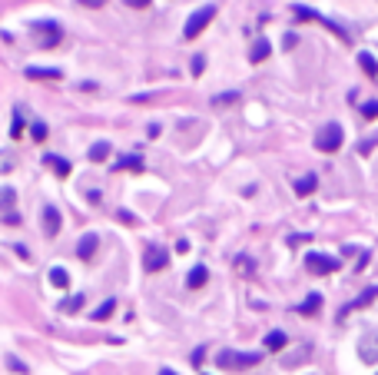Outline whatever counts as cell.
Masks as SVG:
<instances>
[{"label":"cell","mask_w":378,"mask_h":375,"mask_svg":"<svg viewBox=\"0 0 378 375\" xmlns=\"http://www.w3.org/2000/svg\"><path fill=\"white\" fill-rule=\"evenodd\" d=\"M292 10H295V17H302V20H315V24H322V27H329V30H332V33H335V37H342V40H348V33H345V27H339V24H335V20H329V17H322V14H315V10H312V7H302V4H299V7H292Z\"/></svg>","instance_id":"4"},{"label":"cell","mask_w":378,"mask_h":375,"mask_svg":"<svg viewBox=\"0 0 378 375\" xmlns=\"http://www.w3.org/2000/svg\"><path fill=\"white\" fill-rule=\"evenodd\" d=\"M30 136H33V140H37V143H43V140H47V123H33V127H30Z\"/></svg>","instance_id":"26"},{"label":"cell","mask_w":378,"mask_h":375,"mask_svg":"<svg viewBox=\"0 0 378 375\" xmlns=\"http://www.w3.org/2000/svg\"><path fill=\"white\" fill-rule=\"evenodd\" d=\"M305 269L315 272V276H329V272L339 269V259H332V256H322V253H308L305 256Z\"/></svg>","instance_id":"5"},{"label":"cell","mask_w":378,"mask_h":375,"mask_svg":"<svg viewBox=\"0 0 378 375\" xmlns=\"http://www.w3.org/2000/svg\"><path fill=\"white\" fill-rule=\"evenodd\" d=\"M80 7H103V4H106V0H77Z\"/></svg>","instance_id":"33"},{"label":"cell","mask_w":378,"mask_h":375,"mask_svg":"<svg viewBox=\"0 0 378 375\" xmlns=\"http://www.w3.org/2000/svg\"><path fill=\"white\" fill-rule=\"evenodd\" d=\"M285 342H289V339H285V332H279V329H276V332H269V335H266V349H269V352H279V349H285Z\"/></svg>","instance_id":"17"},{"label":"cell","mask_w":378,"mask_h":375,"mask_svg":"<svg viewBox=\"0 0 378 375\" xmlns=\"http://www.w3.org/2000/svg\"><path fill=\"white\" fill-rule=\"evenodd\" d=\"M14 203H17V193L10 186H4L0 190V213H14Z\"/></svg>","instance_id":"18"},{"label":"cell","mask_w":378,"mask_h":375,"mask_svg":"<svg viewBox=\"0 0 378 375\" xmlns=\"http://www.w3.org/2000/svg\"><path fill=\"white\" fill-rule=\"evenodd\" d=\"M375 299H378V286H368V289H365L362 295H358V299H355V302H348L345 309L339 312V316H342V319H345V316H348V312H352V309H365V305H368V302H375Z\"/></svg>","instance_id":"9"},{"label":"cell","mask_w":378,"mask_h":375,"mask_svg":"<svg viewBox=\"0 0 378 375\" xmlns=\"http://www.w3.org/2000/svg\"><path fill=\"white\" fill-rule=\"evenodd\" d=\"M106 156H110V143H106V140H100V143L90 146V160H93V163H103Z\"/></svg>","instance_id":"19"},{"label":"cell","mask_w":378,"mask_h":375,"mask_svg":"<svg viewBox=\"0 0 378 375\" xmlns=\"http://www.w3.org/2000/svg\"><path fill=\"white\" fill-rule=\"evenodd\" d=\"M123 4H126L130 10H146V7L153 4V0H123Z\"/></svg>","instance_id":"31"},{"label":"cell","mask_w":378,"mask_h":375,"mask_svg":"<svg viewBox=\"0 0 378 375\" xmlns=\"http://www.w3.org/2000/svg\"><path fill=\"white\" fill-rule=\"evenodd\" d=\"M7 365H10V372H14V375H27V365L17 359V355H7Z\"/></svg>","instance_id":"27"},{"label":"cell","mask_w":378,"mask_h":375,"mask_svg":"<svg viewBox=\"0 0 378 375\" xmlns=\"http://www.w3.org/2000/svg\"><path fill=\"white\" fill-rule=\"evenodd\" d=\"M113 309H116V299H106V302H103V305H100V309H96V312H93V319H96V322H103V319H110V316H113Z\"/></svg>","instance_id":"24"},{"label":"cell","mask_w":378,"mask_h":375,"mask_svg":"<svg viewBox=\"0 0 378 375\" xmlns=\"http://www.w3.org/2000/svg\"><path fill=\"white\" fill-rule=\"evenodd\" d=\"M4 223H7V226H17V223H20V216H17V213H7V216H4Z\"/></svg>","instance_id":"34"},{"label":"cell","mask_w":378,"mask_h":375,"mask_svg":"<svg viewBox=\"0 0 378 375\" xmlns=\"http://www.w3.org/2000/svg\"><path fill=\"white\" fill-rule=\"evenodd\" d=\"M342 140H345L342 127H339V123H329V127L319 130V136H315V146H319L322 153H335V150L342 146Z\"/></svg>","instance_id":"3"},{"label":"cell","mask_w":378,"mask_h":375,"mask_svg":"<svg viewBox=\"0 0 378 375\" xmlns=\"http://www.w3.org/2000/svg\"><path fill=\"white\" fill-rule=\"evenodd\" d=\"M206 70V56H193V77H203Z\"/></svg>","instance_id":"30"},{"label":"cell","mask_w":378,"mask_h":375,"mask_svg":"<svg viewBox=\"0 0 378 375\" xmlns=\"http://www.w3.org/2000/svg\"><path fill=\"white\" fill-rule=\"evenodd\" d=\"M80 305H83V295H70V299L63 302V312H77Z\"/></svg>","instance_id":"28"},{"label":"cell","mask_w":378,"mask_h":375,"mask_svg":"<svg viewBox=\"0 0 378 375\" xmlns=\"http://www.w3.org/2000/svg\"><path fill=\"white\" fill-rule=\"evenodd\" d=\"M20 130H24V110L17 106V110H14V127H10V136L17 140V136H20Z\"/></svg>","instance_id":"25"},{"label":"cell","mask_w":378,"mask_h":375,"mask_svg":"<svg viewBox=\"0 0 378 375\" xmlns=\"http://www.w3.org/2000/svg\"><path fill=\"white\" fill-rule=\"evenodd\" d=\"M259 352H232V349H222L219 355H216V365L222 368V372H242V368H252L259 365Z\"/></svg>","instance_id":"1"},{"label":"cell","mask_w":378,"mask_h":375,"mask_svg":"<svg viewBox=\"0 0 378 375\" xmlns=\"http://www.w3.org/2000/svg\"><path fill=\"white\" fill-rule=\"evenodd\" d=\"M358 64H362V70L368 73L371 80L378 77V64H375V56H371V53H358Z\"/></svg>","instance_id":"22"},{"label":"cell","mask_w":378,"mask_h":375,"mask_svg":"<svg viewBox=\"0 0 378 375\" xmlns=\"http://www.w3.org/2000/svg\"><path fill=\"white\" fill-rule=\"evenodd\" d=\"M236 100H239V93L232 90V93H222V96H216L213 103H216V106H226V103H236Z\"/></svg>","instance_id":"29"},{"label":"cell","mask_w":378,"mask_h":375,"mask_svg":"<svg viewBox=\"0 0 378 375\" xmlns=\"http://www.w3.org/2000/svg\"><path fill=\"white\" fill-rule=\"evenodd\" d=\"M213 17H216V7H199L196 14L186 20V27H182V37H186V40H196L199 33H203L206 27L213 24Z\"/></svg>","instance_id":"2"},{"label":"cell","mask_w":378,"mask_h":375,"mask_svg":"<svg viewBox=\"0 0 378 375\" xmlns=\"http://www.w3.org/2000/svg\"><path fill=\"white\" fill-rule=\"evenodd\" d=\"M14 253L20 256V259H30V253H27V246H14Z\"/></svg>","instance_id":"35"},{"label":"cell","mask_w":378,"mask_h":375,"mask_svg":"<svg viewBox=\"0 0 378 375\" xmlns=\"http://www.w3.org/2000/svg\"><path fill=\"white\" fill-rule=\"evenodd\" d=\"M358 355H362L365 365H375L378 362V332H365L362 342H358Z\"/></svg>","instance_id":"6"},{"label":"cell","mask_w":378,"mask_h":375,"mask_svg":"<svg viewBox=\"0 0 378 375\" xmlns=\"http://www.w3.org/2000/svg\"><path fill=\"white\" fill-rule=\"evenodd\" d=\"M113 169H133V173H136V169H143V160H140V156H119Z\"/></svg>","instance_id":"23"},{"label":"cell","mask_w":378,"mask_h":375,"mask_svg":"<svg viewBox=\"0 0 378 375\" xmlns=\"http://www.w3.org/2000/svg\"><path fill=\"white\" fill-rule=\"evenodd\" d=\"M319 305H322V295H319V292H312V295L305 299V302L299 305V312H302V316H315V312H319Z\"/></svg>","instance_id":"20"},{"label":"cell","mask_w":378,"mask_h":375,"mask_svg":"<svg viewBox=\"0 0 378 375\" xmlns=\"http://www.w3.org/2000/svg\"><path fill=\"white\" fill-rule=\"evenodd\" d=\"M43 232H47V236H56V232H60V209L56 206L43 209Z\"/></svg>","instance_id":"11"},{"label":"cell","mask_w":378,"mask_h":375,"mask_svg":"<svg viewBox=\"0 0 378 375\" xmlns=\"http://www.w3.org/2000/svg\"><path fill=\"white\" fill-rule=\"evenodd\" d=\"M159 375H176V372H173V368H163V372H159Z\"/></svg>","instance_id":"36"},{"label":"cell","mask_w":378,"mask_h":375,"mask_svg":"<svg viewBox=\"0 0 378 375\" xmlns=\"http://www.w3.org/2000/svg\"><path fill=\"white\" fill-rule=\"evenodd\" d=\"M315 186H319V179H315V173H308V176H302L299 183H295V193H299V196H312Z\"/></svg>","instance_id":"16"},{"label":"cell","mask_w":378,"mask_h":375,"mask_svg":"<svg viewBox=\"0 0 378 375\" xmlns=\"http://www.w3.org/2000/svg\"><path fill=\"white\" fill-rule=\"evenodd\" d=\"M96 246H100V236H96V232H87V236L77 242V256H80V259H93Z\"/></svg>","instance_id":"10"},{"label":"cell","mask_w":378,"mask_h":375,"mask_svg":"<svg viewBox=\"0 0 378 375\" xmlns=\"http://www.w3.org/2000/svg\"><path fill=\"white\" fill-rule=\"evenodd\" d=\"M43 163H47V166L53 169L56 176H70V169H73L70 163L63 160V156H56V153H47V156H43Z\"/></svg>","instance_id":"14"},{"label":"cell","mask_w":378,"mask_h":375,"mask_svg":"<svg viewBox=\"0 0 378 375\" xmlns=\"http://www.w3.org/2000/svg\"><path fill=\"white\" fill-rule=\"evenodd\" d=\"M50 282H53L56 289H67V286H70V276H67V269L53 266V269H50Z\"/></svg>","instance_id":"21"},{"label":"cell","mask_w":378,"mask_h":375,"mask_svg":"<svg viewBox=\"0 0 378 375\" xmlns=\"http://www.w3.org/2000/svg\"><path fill=\"white\" fill-rule=\"evenodd\" d=\"M269 53H272V43H269L266 37H259V40L252 43V50H249V64H262Z\"/></svg>","instance_id":"12"},{"label":"cell","mask_w":378,"mask_h":375,"mask_svg":"<svg viewBox=\"0 0 378 375\" xmlns=\"http://www.w3.org/2000/svg\"><path fill=\"white\" fill-rule=\"evenodd\" d=\"M362 113H365V116H368V120H375V116H378V100H371V103H365V106H362Z\"/></svg>","instance_id":"32"},{"label":"cell","mask_w":378,"mask_h":375,"mask_svg":"<svg viewBox=\"0 0 378 375\" xmlns=\"http://www.w3.org/2000/svg\"><path fill=\"white\" fill-rule=\"evenodd\" d=\"M33 30L43 33V43H50V47H53V43H60V37H63V27L56 24V20H37V24H33Z\"/></svg>","instance_id":"8"},{"label":"cell","mask_w":378,"mask_h":375,"mask_svg":"<svg viewBox=\"0 0 378 375\" xmlns=\"http://www.w3.org/2000/svg\"><path fill=\"white\" fill-rule=\"evenodd\" d=\"M206 279H209V269H206V266H193V272H189L186 286H189V289H203V286H206Z\"/></svg>","instance_id":"15"},{"label":"cell","mask_w":378,"mask_h":375,"mask_svg":"<svg viewBox=\"0 0 378 375\" xmlns=\"http://www.w3.org/2000/svg\"><path fill=\"white\" fill-rule=\"evenodd\" d=\"M143 266H146V272H159L169 266V253H166L163 246H150L146 249V259H143Z\"/></svg>","instance_id":"7"},{"label":"cell","mask_w":378,"mask_h":375,"mask_svg":"<svg viewBox=\"0 0 378 375\" xmlns=\"http://www.w3.org/2000/svg\"><path fill=\"white\" fill-rule=\"evenodd\" d=\"M27 77H30V80H60L63 73L56 70V67H27Z\"/></svg>","instance_id":"13"}]
</instances>
